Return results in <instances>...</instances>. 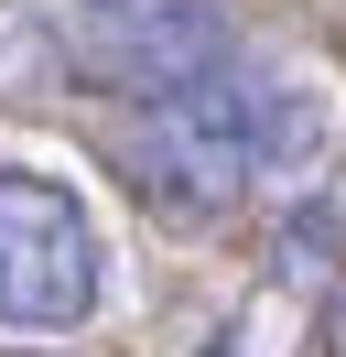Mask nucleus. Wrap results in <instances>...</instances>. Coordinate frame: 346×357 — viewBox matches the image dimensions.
Segmentation results:
<instances>
[{
    "label": "nucleus",
    "mask_w": 346,
    "mask_h": 357,
    "mask_svg": "<svg viewBox=\"0 0 346 357\" xmlns=\"http://www.w3.org/2000/svg\"><path fill=\"white\" fill-rule=\"evenodd\" d=\"M108 303V249H98V217H86L76 184L54 174H0V335H76L86 314Z\"/></svg>",
    "instance_id": "1"
},
{
    "label": "nucleus",
    "mask_w": 346,
    "mask_h": 357,
    "mask_svg": "<svg viewBox=\"0 0 346 357\" xmlns=\"http://www.w3.org/2000/svg\"><path fill=\"white\" fill-rule=\"evenodd\" d=\"M108 162H119V184L151 206V217H173V227H216V217L260 184V162L238 152V130L206 109V87L141 98V119L108 141Z\"/></svg>",
    "instance_id": "2"
},
{
    "label": "nucleus",
    "mask_w": 346,
    "mask_h": 357,
    "mask_svg": "<svg viewBox=\"0 0 346 357\" xmlns=\"http://www.w3.org/2000/svg\"><path fill=\"white\" fill-rule=\"evenodd\" d=\"M65 54H76V76L119 98H173L206 66H227V11L216 0H76Z\"/></svg>",
    "instance_id": "3"
},
{
    "label": "nucleus",
    "mask_w": 346,
    "mask_h": 357,
    "mask_svg": "<svg viewBox=\"0 0 346 357\" xmlns=\"http://www.w3.org/2000/svg\"><path fill=\"white\" fill-rule=\"evenodd\" d=\"M281 238H292V249H281V271H336V260H346V227L324 217V206H314V217H292Z\"/></svg>",
    "instance_id": "4"
}]
</instances>
